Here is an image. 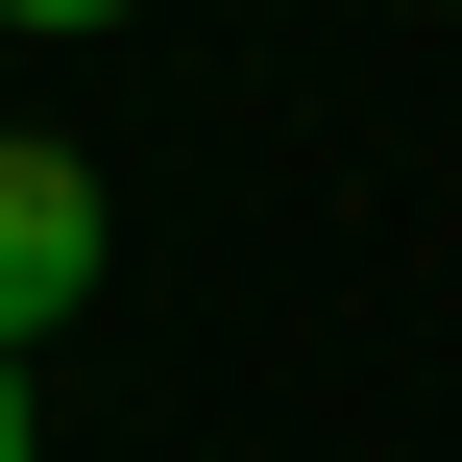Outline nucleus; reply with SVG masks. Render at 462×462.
Returning <instances> with one entry per match:
<instances>
[{
	"instance_id": "nucleus-1",
	"label": "nucleus",
	"mask_w": 462,
	"mask_h": 462,
	"mask_svg": "<svg viewBox=\"0 0 462 462\" xmlns=\"http://www.w3.org/2000/svg\"><path fill=\"white\" fill-rule=\"evenodd\" d=\"M97 268H122V195H97V146H24V122H0V365H24V341L97 292Z\"/></svg>"
},
{
	"instance_id": "nucleus-2",
	"label": "nucleus",
	"mask_w": 462,
	"mask_h": 462,
	"mask_svg": "<svg viewBox=\"0 0 462 462\" xmlns=\"http://www.w3.org/2000/svg\"><path fill=\"white\" fill-rule=\"evenodd\" d=\"M0 24H49V49H73V24H122V0H0Z\"/></svg>"
},
{
	"instance_id": "nucleus-3",
	"label": "nucleus",
	"mask_w": 462,
	"mask_h": 462,
	"mask_svg": "<svg viewBox=\"0 0 462 462\" xmlns=\"http://www.w3.org/2000/svg\"><path fill=\"white\" fill-rule=\"evenodd\" d=\"M0 462H49V414H24V365H0Z\"/></svg>"
}]
</instances>
